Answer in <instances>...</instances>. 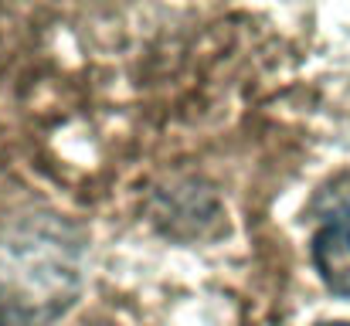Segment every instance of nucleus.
<instances>
[{
	"label": "nucleus",
	"instance_id": "nucleus-2",
	"mask_svg": "<svg viewBox=\"0 0 350 326\" xmlns=\"http://www.w3.org/2000/svg\"><path fill=\"white\" fill-rule=\"evenodd\" d=\"M320 326H350V323H320Z\"/></svg>",
	"mask_w": 350,
	"mask_h": 326
},
{
	"label": "nucleus",
	"instance_id": "nucleus-1",
	"mask_svg": "<svg viewBox=\"0 0 350 326\" xmlns=\"http://www.w3.org/2000/svg\"><path fill=\"white\" fill-rule=\"evenodd\" d=\"M310 258L330 293L350 296V187H334L320 198V224L310 238Z\"/></svg>",
	"mask_w": 350,
	"mask_h": 326
}]
</instances>
